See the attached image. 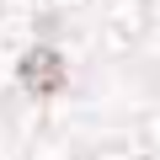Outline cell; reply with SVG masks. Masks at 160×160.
<instances>
[{
  "label": "cell",
  "instance_id": "6da1fadb",
  "mask_svg": "<svg viewBox=\"0 0 160 160\" xmlns=\"http://www.w3.org/2000/svg\"><path fill=\"white\" fill-rule=\"evenodd\" d=\"M22 80H27L38 96L59 91V80H64V64H59V53H48V48H32V53L22 59Z\"/></svg>",
  "mask_w": 160,
  "mask_h": 160
}]
</instances>
